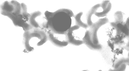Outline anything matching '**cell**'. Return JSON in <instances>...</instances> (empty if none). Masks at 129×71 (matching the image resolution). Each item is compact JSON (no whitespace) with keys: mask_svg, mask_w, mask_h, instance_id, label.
Segmentation results:
<instances>
[{"mask_svg":"<svg viewBox=\"0 0 129 71\" xmlns=\"http://www.w3.org/2000/svg\"><path fill=\"white\" fill-rule=\"evenodd\" d=\"M109 22V20L106 18L100 19L91 26L90 30L89 31L91 37V40L93 43L95 45L99 44V40L97 37V32L99 29L102 26L107 24Z\"/></svg>","mask_w":129,"mask_h":71,"instance_id":"obj_1","label":"cell"},{"mask_svg":"<svg viewBox=\"0 0 129 71\" xmlns=\"http://www.w3.org/2000/svg\"><path fill=\"white\" fill-rule=\"evenodd\" d=\"M80 27L78 25H75L71 27L67 31L68 40L70 43L76 46H79L84 43L83 41L75 39L72 35V33L74 31L79 29Z\"/></svg>","mask_w":129,"mask_h":71,"instance_id":"obj_2","label":"cell"},{"mask_svg":"<svg viewBox=\"0 0 129 71\" xmlns=\"http://www.w3.org/2000/svg\"><path fill=\"white\" fill-rule=\"evenodd\" d=\"M83 43L85 44L87 46L89 47L91 49L99 50L101 49L102 46L101 45L98 44L95 45L93 43L92 41L91 40L90 33L89 31H87L85 33V36L83 39Z\"/></svg>","mask_w":129,"mask_h":71,"instance_id":"obj_3","label":"cell"},{"mask_svg":"<svg viewBox=\"0 0 129 71\" xmlns=\"http://www.w3.org/2000/svg\"><path fill=\"white\" fill-rule=\"evenodd\" d=\"M100 7H101L100 4L95 5L91 8L90 10H89V12H88V14L87 16V23L89 26H91L93 24L92 21V16L93 15L95 14L97 10Z\"/></svg>","mask_w":129,"mask_h":71,"instance_id":"obj_4","label":"cell"},{"mask_svg":"<svg viewBox=\"0 0 129 71\" xmlns=\"http://www.w3.org/2000/svg\"><path fill=\"white\" fill-rule=\"evenodd\" d=\"M60 12H66L68 14H69L71 17H72L74 16L73 13L71 10H69V9H62L57 10L54 13H50V12L47 11L45 13L47 19H50V18L53 17V16H54L55 15H56L57 13H59Z\"/></svg>","mask_w":129,"mask_h":71,"instance_id":"obj_5","label":"cell"},{"mask_svg":"<svg viewBox=\"0 0 129 71\" xmlns=\"http://www.w3.org/2000/svg\"><path fill=\"white\" fill-rule=\"evenodd\" d=\"M49 38L50 41L53 43L54 45L58 47L66 46L68 45V42H62L60 41L55 37L53 34L51 33H50L49 35Z\"/></svg>","mask_w":129,"mask_h":71,"instance_id":"obj_6","label":"cell"},{"mask_svg":"<svg viewBox=\"0 0 129 71\" xmlns=\"http://www.w3.org/2000/svg\"><path fill=\"white\" fill-rule=\"evenodd\" d=\"M41 15V12L40 11H36L34 13H32L30 16L29 20L30 23L32 26L35 28H38L39 27V25L38 23L35 19L38 16H40Z\"/></svg>","mask_w":129,"mask_h":71,"instance_id":"obj_7","label":"cell"},{"mask_svg":"<svg viewBox=\"0 0 129 71\" xmlns=\"http://www.w3.org/2000/svg\"><path fill=\"white\" fill-rule=\"evenodd\" d=\"M2 8L3 11L11 13H13H13L14 11V7L13 5L11 3L10 4L7 1L3 4L2 5Z\"/></svg>","mask_w":129,"mask_h":71,"instance_id":"obj_8","label":"cell"},{"mask_svg":"<svg viewBox=\"0 0 129 71\" xmlns=\"http://www.w3.org/2000/svg\"><path fill=\"white\" fill-rule=\"evenodd\" d=\"M83 13V12H81L77 14L75 16V19L77 24H78V25L80 27H81L84 29H87V28H88V25L84 23L81 20V17L82 16Z\"/></svg>","mask_w":129,"mask_h":71,"instance_id":"obj_9","label":"cell"},{"mask_svg":"<svg viewBox=\"0 0 129 71\" xmlns=\"http://www.w3.org/2000/svg\"><path fill=\"white\" fill-rule=\"evenodd\" d=\"M11 3H12L14 7V11L13 14L15 16H18L20 15L21 12V6L19 3H18L16 1H11Z\"/></svg>","mask_w":129,"mask_h":71,"instance_id":"obj_10","label":"cell"},{"mask_svg":"<svg viewBox=\"0 0 129 71\" xmlns=\"http://www.w3.org/2000/svg\"><path fill=\"white\" fill-rule=\"evenodd\" d=\"M111 8H112V4L110 2L106 8L104 10H103V12H99V13L96 12L95 13V15L96 16H98V17H104V16H106L108 13L111 10Z\"/></svg>","mask_w":129,"mask_h":71,"instance_id":"obj_11","label":"cell"},{"mask_svg":"<svg viewBox=\"0 0 129 71\" xmlns=\"http://www.w3.org/2000/svg\"><path fill=\"white\" fill-rule=\"evenodd\" d=\"M21 7L22 9V16L23 17L24 20L25 22L26 21H27L29 19V16H30V15L27 13V9L26 5H25V4L22 3L21 4Z\"/></svg>","mask_w":129,"mask_h":71,"instance_id":"obj_12","label":"cell"},{"mask_svg":"<svg viewBox=\"0 0 129 71\" xmlns=\"http://www.w3.org/2000/svg\"><path fill=\"white\" fill-rule=\"evenodd\" d=\"M35 31L40 34L42 37V39H41V41L37 44V45L38 46H41V45H42L43 44H44V43H45L46 41H47V36L46 35V34L45 33V32H44L43 31L37 30H36Z\"/></svg>","mask_w":129,"mask_h":71,"instance_id":"obj_13","label":"cell"},{"mask_svg":"<svg viewBox=\"0 0 129 71\" xmlns=\"http://www.w3.org/2000/svg\"><path fill=\"white\" fill-rule=\"evenodd\" d=\"M109 2H110L109 1H103V3H102L101 5H100V6L103 10H104L106 8V7Z\"/></svg>","mask_w":129,"mask_h":71,"instance_id":"obj_14","label":"cell"},{"mask_svg":"<svg viewBox=\"0 0 129 71\" xmlns=\"http://www.w3.org/2000/svg\"><path fill=\"white\" fill-rule=\"evenodd\" d=\"M125 62H126V59H121L116 63V65H115V68H117L118 67H119L120 66L121 64L124 63Z\"/></svg>","mask_w":129,"mask_h":71,"instance_id":"obj_15","label":"cell"}]
</instances>
